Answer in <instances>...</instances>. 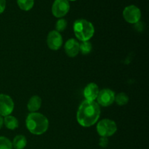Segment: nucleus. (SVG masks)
<instances>
[{"label":"nucleus","mask_w":149,"mask_h":149,"mask_svg":"<svg viewBox=\"0 0 149 149\" xmlns=\"http://www.w3.org/2000/svg\"><path fill=\"white\" fill-rule=\"evenodd\" d=\"M100 108L95 101L84 100L79 107L77 113L78 123L84 127L94 125L100 118Z\"/></svg>","instance_id":"nucleus-1"},{"label":"nucleus","mask_w":149,"mask_h":149,"mask_svg":"<svg viewBox=\"0 0 149 149\" xmlns=\"http://www.w3.org/2000/svg\"><path fill=\"white\" fill-rule=\"evenodd\" d=\"M26 127L33 135H41L49 127V121L45 115L37 112L30 113L26 120Z\"/></svg>","instance_id":"nucleus-2"},{"label":"nucleus","mask_w":149,"mask_h":149,"mask_svg":"<svg viewBox=\"0 0 149 149\" xmlns=\"http://www.w3.org/2000/svg\"><path fill=\"white\" fill-rule=\"evenodd\" d=\"M74 32L79 40L86 42L93 36L95 28L91 22L85 19H78L74 23Z\"/></svg>","instance_id":"nucleus-3"},{"label":"nucleus","mask_w":149,"mask_h":149,"mask_svg":"<svg viewBox=\"0 0 149 149\" xmlns=\"http://www.w3.org/2000/svg\"><path fill=\"white\" fill-rule=\"evenodd\" d=\"M117 131V125L116 122L109 119H102L97 125V132L100 137L112 136Z\"/></svg>","instance_id":"nucleus-4"},{"label":"nucleus","mask_w":149,"mask_h":149,"mask_svg":"<svg viewBox=\"0 0 149 149\" xmlns=\"http://www.w3.org/2000/svg\"><path fill=\"white\" fill-rule=\"evenodd\" d=\"M123 17L127 23L136 24L141 20V10L135 5L127 6L123 10Z\"/></svg>","instance_id":"nucleus-5"},{"label":"nucleus","mask_w":149,"mask_h":149,"mask_svg":"<svg viewBox=\"0 0 149 149\" xmlns=\"http://www.w3.org/2000/svg\"><path fill=\"white\" fill-rule=\"evenodd\" d=\"M70 4L68 0H55L52 6V13L55 17L62 18L68 14Z\"/></svg>","instance_id":"nucleus-6"},{"label":"nucleus","mask_w":149,"mask_h":149,"mask_svg":"<svg viewBox=\"0 0 149 149\" xmlns=\"http://www.w3.org/2000/svg\"><path fill=\"white\" fill-rule=\"evenodd\" d=\"M97 104L99 106L107 107L111 106L115 101V93L113 90L105 88L100 90L97 97Z\"/></svg>","instance_id":"nucleus-7"},{"label":"nucleus","mask_w":149,"mask_h":149,"mask_svg":"<svg viewBox=\"0 0 149 149\" xmlns=\"http://www.w3.org/2000/svg\"><path fill=\"white\" fill-rule=\"evenodd\" d=\"M14 110V102L11 97L5 94H0V116H7Z\"/></svg>","instance_id":"nucleus-8"},{"label":"nucleus","mask_w":149,"mask_h":149,"mask_svg":"<svg viewBox=\"0 0 149 149\" xmlns=\"http://www.w3.org/2000/svg\"><path fill=\"white\" fill-rule=\"evenodd\" d=\"M47 43L48 47L52 50H58L63 45V37L57 31H51L47 35Z\"/></svg>","instance_id":"nucleus-9"},{"label":"nucleus","mask_w":149,"mask_h":149,"mask_svg":"<svg viewBox=\"0 0 149 149\" xmlns=\"http://www.w3.org/2000/svg\"><path fill=\"white\" fill-rule=\"evenodd\" d=\"M65 54L70 58H75L79 52V43L74 39H69L64 46Z\"/></svg>","instance_id":"nucleus-10"},{"label":"nucleus","mask_w":149,"mask_h":149,"mask_svg":"<svg viewBox=\"0 0 149 149\" xmlns=\"http://www.w3.org/2000/svg\"><path fill=\"white\" fill-rule=\"evenodd\" d=\"M98 86L95 83H90L85 87L84 90V96L87 100L95 101L97 99L99 93Z\"/></svg>","instance_id":"nucleus-11"},{"label":"nucleus","mask_w":149,"mask_h":149,"mask_svg":"<svg viewBox=\"0 0 149 149\" xmlns=\"http://www.w3.org/2000/svg\"><path fill=\"white\" fill-rule=\"evenodd\" d=\"M41 106H42V99H41V97L38 95H33L29 99L27 104V108L28 110L31 113H33V112L37 111L40 109Z\"/></svg>","instance_id":"nucleus-12"},{"label":"nucleus","mask_w":149,"mask_h":149,"mask_svg":"<svg viewBox=\"0 0 149 149\" xmlns=\"http://www.w3.org/2000/svg\"><path fill=\"white\" fill-rule=\"evenodd\" d=\"M12 145L14 149H24L27 145V140L24 135H18L14 138Z\"/></svg>","instance_id":"nucleus-13"},{"label":"nucleus","mask_w":149,"mask_h":149,"mask_svg":"<svg viewBox=\"0 0 149 149\" xmlns=\"http://www.w3.org/2000/svg\"><path fill=\"white\" fill-rule=\"evenodd\" d=\"M4 125H5L6 127L11 130L17 129L19 126V122L17 118L15 116L9 115V116H4Z\"/></svg>","instance_id":"nucleus-14"},{"label":"nucleus","mask_w":149,"mask_h":149,"mask_svg":"<svg viewBox=\"0 0 149 149\" xmlns=\"http://www.w3.org/2000/svg\"><path fill=\"white\" fill-rule=\"evenodd\" d=\"M19 8L23 11H29L34 5V0H17Z\"/></svg>","instance_id":"nucleus-15"},{"label":"nucleus","mask_w":149,"mask_h":149,"mask_svg":"<svg viewBox=\"0 0 149 149\" xmlns=\"http://www.w3.org/2000/svg\"><path fill=\"white\" fill-rule=\"evenodd\" d=\"M115 101L119 106H125L129 102V97L125 93H120L115 96Z\"/></svg>","instance_id":"nucleus-16"},{"label":"nucleus","mask_w":149,"mask_h":149,"mask_svg":"<svg viewBox=\"0 0 149 149\" xmlns=\"http://www.w3.org/2000/svg\"><path fill=\"white\" fill-rule=\"evenodd\" d=\"M93 49L92 44L89 41L86 42H81V44H79V51L83 55H87L90 53Z\"/></svg>","instance_id":"nucleus-17"},{"label":"nucleus","mask_w":149,"mask_h":149,"mask_svg":"<svg viewBox=\"0 0 149 149\" xmlns=\"http://www.w3.org/2000/svg\"><path fill=\"white\" fill-rule=\"evenodd\" d=\"M0 149H13L12 142L7 138L0 136Z\"/></svg>","instance_id":"nucleus-18"},{"label":"nucleus","mask_w":149,"mask_h":149,"mask_svg":"<svg viewBox=\"0 0 149 149\" xmlns=\"http://www.w3.org/2000/svg\"><path fill=\"white\" fill-rule=\"evenodd\" d=\"M67 25H68V23H67L66 20L63 18H60L58 21L56 22V24H55V29L58 32H62L63 31L65 30L67 27Z\"/></svg>","instance_id":"nucleus-19"},{"label":"nucleus","mask_w":149,"mask_h":149,"mask_svg":"<svg viewBox=\"0 0 149 149\" xmlns=\"http://www.w3.org/2000/svg\"><path fill=\"white\" fill-rule=\"evenodd\" d=\"M109 144V140L107 138H104V137H101L99 141V145L102 148H106Z\"/></svg>","instance_id":"nucleus-20"},{"label":"nucleus","mask_w":149,"mask_h":149,"mask_svg":"<svg viewBox=\"0 0 149 149\" xmlns=\"http://www.w3.org/2000/svg\"><path fill=\"white\" fill-rule=\"evenodd\" d=\"M6 8V0H0V15L4 13Z\"/></svg>","instance_id":"nucleus-21"},{"label":"nucleus","mask_w":149,"mask_h":149,"mask_svg":"<svg viewBox=\"0 0 149 149\" xmlns=\"http://www.w3.org/2000/svg\"><path fill=\"white\" fill-rule=\"evenodd\" d=\"M3 125H4V119H3L2 116H0V130L1 129Z\"/></svg>","instance_id":"nucleus-22"},{"label":"nucleus","mask_w":149,"mask_h":149,"mask_svg":"<svg viewBox=\"0 0 149 149\" xmlns=\"http://www.w3.org/2000/svg\"><path fill=\"white\" fill-rule=\"evenodd\" d=\"M68 1H77V0H68Z\"/></svg>","instance_id":"nucleus-23"}]
</instances>
